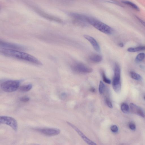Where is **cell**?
<instances>
[{"instance_id": "obj_1", "label": "cell", "mask_w": 145, "mask_h": 145, "mask_svg": "<svg viewBox=\"0 0 145 145\" xmlns=\"http://www.w3.org/2000/svg\"><path fill=\"white\" fill-rule=\"evenodd\" d=\"M0 52L6 57L22 60L38 65H42V63L36 58L30 54L15 50L1 48Z\"/></svg>"}, {"instance_id": "obj_2", "label": "cell", "mask_w": 145, "mask_h": 145, "mask_svg": "<svg viewBox=\"0 0 145 145\" xmlns=\"http://www.w3.org/2000/svg\"><path fill=\"white\" fill-rule=\"evenodd\" d=\"M86 21L88 23L102 33L107 35H110L113 32L114 30L111 27L92 17L87 16Z\"/></svg>"}, {"instance_id": "obj_3", "label": "cell", "mask_w": 145, "mask_h": 145, "mask_svg": "<svg viewBox=\"0 0 145 145\" xmlns=\"http://www.w3.org/2000/svg\"><path fill=\"white\" fill-rule=\"evenodd\" d=\"M112 87L115 92L119 93L121 89V70L120 66L117 63L115 64L114 73L112 80Z\"/></svg>"}, {"instance_id": "obj_4", "label": "cell", "mask_w": 145, "mask_h": 145, "mask_svg": "<svg viewBox=\"0 0 145 145\" xmlns=\"http://www.w3.org/2000/svg\"><path fill=\"white\" fill-rule=\"evenodd\" d=\"M20 81L9 80L4 81L1 84V87L4 91L11 92L16 91L20 86Z\"/></svg>"}, {"instance_id": "obj_5", "label": "cell", "mask_w": 145, "mask_h": 145, "mask_svg": "<svg viewBox=\"0 0 145 145\" xmlns=\"http://www.w3.org/2000/svg\"><path fill=\"white\" fill-rule=\"evenodd\" d=\"M71 69L74 72L81 73L87 74L93 72L92 69L86 65L81 63H76L72 65Z\"/></svg>"}, {"instance_id": "obj_6", "label": "cell", "mask_w": 145, "mask_h": 145, "mask_svg": "<svg viewBox=\"0 0 145 145\" xmlns=\"http://www.w3.org/2000/svg\"><path fill=\"white\" fill-rule=\"evenodd\" d=\"M0 123L9 125L14 130L17 131L18 130V123L15 119L11 117L1 116L0 118Z\"/></svg>"}, {"instance_id": "obj_7", "label": "cell", "mask_w": 145, "mask_h": 145, "mask_svg": "<svg viewBox=\"0 0 145 145\" xmlns=\"http://www.w3.org/2000/svg\"><path fill=\"white\" fill-rule=\"evenodd\" d=\"M69 15L73 19V21L78 24L82 25H85L86 23V18L87 16L84 15L71 13L69 14Z\"/></svg>"}, {"instance_id": "obj_8", "label": "cell", "mask_w": 145, "mask_h": 145, "mask_svg": "<svg viewBox=\"0 0 145 145\" xmlns=\"http://www.w3.org/2000/svg\"><path fill=\"white\" fill-rule=\"evenodd\" d=\"M36 131L45 135L53 136L57 135L60 132L59 129L52 128H44L37 129Z\"/></svg>"}, {"instance_id": "obj_9", "label": "cell", "mask_w": 145, "mask_h": 145, "mask_svg": "<svg viewBox=\"0 0 145 145\" xmlns=\"http://www.w3.org/2000/svg\"><path fill=\"white\" fill-rule=\"evenodd\" d=\"M67 124L69 125H70L71 127L75 130L76 131L79 135L81 136L84 141L86 142V143L89 145H96V144L94 142H93L90 140L89 138L86 137V136L83 133H82V131L78 128L76 126H75L72 123L69 122H67Z\"/></svg>"}, {"instance_id": "obj_10", "label": "cell", "mask_w": 145, "mask_h": 145, "mask_svg": "<svg viewBox=\"0 0 145 145\" xmlns=\"http://www.w3.org/2000/svg\"><path fill=\"white\" fill-rule=\"evenodd\" d=\"M0 46L1 48H3L17 50H24L25 49L24 47L20 45L1 41L0 42Z\"/></svg>"}, {"instance_id": "obj_11", "label": "cell", "mask_w": 145, "mask_h": 145, "mask_svg": "<svg viewBox=\"0 0 145 145\" xmlns=\"http://www.w3.org/2000/svg\"><path fill=\"white\" fill-rule=\"evenodd\" d=\"M130 107L132 113L141 116L142 117H145V115L143 111L141 108L137 105L133 103H131L130 104Z\"/></svg>"}, {"instance_id": "obj_12", "label": "cell", "mask_w": 145, "mask_h": 145, "mask_svg": "<svg viewBox=\"0 0 145 145\" xmlns=\"http://www.w3.org/2000/svg\"><path fill=\"white\" fill-rule=\"evenodd\" d=\"M84 37L90 42L95 50L98 52H100V47L98 42L93 38L87 35H84Z\"/></svg>"}, {"instance_id": "obj_13", "label": "cell", "mask_w": 145, "mask_h": 145, "mask_svg": "<svg viewBox=\"0 0 145 145\" xmlns=\"http://www.w3.org/2000/svg\"><path fill=\"white\" fill-rule=\"evenodd\" d=\"M91 62L94 63H97L100 62L102 59V56L98 54H93L89 58Z\"/></svg>"}, {"instance_id": "obj_14", "label": "cell", "mask_w": 145, "mask_h": 145, "mask_svg": "<svg viewBox=\"0 0 145 145\" xmlns=\"http://www.w3.org/2000/svg\"><path fill=\"white\" fill-rule=\"evenodd\" d=\"M143 51H145V46H140L134 48L130 47L127 49V51L129 52H135Z\"/></svg>"}, {"instance_id": "obj_15", "label": "cell", "mask_w": 145, "mask_h": 145, "mask_svg": "<svg viewBox=\"0 0 145 145\" xmlns=\"http://www.w3.org/2000/svg\"><path fill=\"white\" fill-rule=\"evenodd\" d=\"M122 3L126 5H128L129 7H130L131 8L133 9V10H134L137 11H139L140 9L138 6L135 5V4L131 2L126 1H122Z\"/></svg>"}, {"instance_id": "obj_16", "label": "cell", "mask_w": 145, "mask_h": 145, "mask_svg": "<svg viewBox=\"0 0 145 145\" xmlns=\"http://www.w3.org/2000/svg\"><path fill=\"white\" fill-rule=\"evenodd\" d=\"M32 87H33V85L32 84H29L21 86L20 88V90L22 91L27 92L31 90Z\"/></svg>"}, {"instance_id": "obj_17", "label": "cell", "mask_w": 145, "mask_h": 145, "mask_svg": "<svg viewBox=\"0 0 145 145\" xmlns=\"http://www.w3.org/2000/svg\"><path fill=\"white\" fill-rule=\"evenodd\" d=\"M130 73L131 78L137 81H141L142 80L141 76L134 71H131Z\"/></svg>"}, {"instance_id": "obj_18", "label": "cell", "mask_w": 145, "mask_h": 145, "mask_svg": "<svg viewBox=\"0 0 145 145\" xmlns=\"http://www.w3.org/2000/svg\"><path fill=\"white\" fill-rule=\"evenodd\" d=\"M121 109L122 111L125 113H128L129 112V107L127 104L123 103L121 106Z\"/></svg>"}, {"instance_id": "obj_19", "label": "cell", "mask_w": 145, "mask_h": 145, "mask_svg": "<svg viewBox=\"0 0 145 145\" xmlns=\"http://www.w3.org/2000/svg\"><path fill=\"white\" fill-rule=\"evenodd\" d=\"M145 58V54L144 53H141L138 54L135 58V60L137 62H141Z\"/></svg>"}, {"instance_id": "obj_20", "label": "cell", "mask_w": 145, "mask_h": 145, "mask_svg": "<svg viewBox=\"0 0 145 145\" xmlns=\"http://www.w3.org/2000/svg\"><path fill=\"white\" fill-rule=\"evenodd\" d=\"M105 88V85L103 82L102 81H100L99 83V93L100 94L103 93L104 91Z\"/></svg>"}, {"instance_id": "obj_21", "label": "cell", "mask_w": 145, "mask_h": 145, "mask_svg": "<svg viewBox=\"0 0 145 145\" xmlns=\"http://www.w3.org/2000/svg\"><path fill=\"white\" fill-rule=\"evenodd\" d=\"M101 74L102 75L103 80L104 82H105V83L108 84L111 83V80L109 79H108L106 76L105 73L103 72V71L101 73Z\"/></svg>"}, {"instance_id": "obj_22", "label": "cell", "mask_w": 145, "mask_h": 145, "mask_svg": "<svg viewBox=\"0 0 145 145\" xmlns=\"http://www.w3.org/2000/svg\"><path fill=\"white\" fill-rule=\"evenodd\" d=\"M111 130L114 133H116L118 131V127L116 125H112L110 127Z\"/></svg>"}, {"instance_id": "obj_23", "label": "cell", "mask_w": 145, "mask_h": 145, "mask_svg": "<svg viewBox=\"0 0 145 145\" xmlns=\"http://www.w3.org/2000/svg\"><path fill=\"white\" fill-rule=\"evenodd\" d=\"M30 99L27 96H24L20 99V101L23 102H27L30 100Z\"/></svg>"}, {"instance_id": "obj_24", "label": "cell", "mask_w": 145, "mask_h": 145, "mask_svg": "<svg viewBox=\"0 0 145 145\" xmlns=\"http://www.w3.org/2000/svg\"><path fill=\"white\" fill-rule=\"evenodd\" d=\"M96 1L105 2V3H109L114 4H116L117 3L114 0H96Z\"/></svg>"}, {"instance_id": "obj_25", "label": "cell", "mask_w": 145, "mask_h": 145, "mask_svg": "<svg viewBox=\"0 0 145 145\" xmlns=\"http://www.w3.org/2000/svg\"><path fill=\"white\" fill-rule=\"evenodd\" d=\"M106 103L108 107L110 108H112V105L111 101H110L109 99L107 98L106 99Z\"/></svg>"}, {"instance_id": "obj_26", "label": "cell", "mask_w": 145, "mask_h": 145, "mask_svg": "<svg viewBox=\"0 0 145 145\" xmlns=\"http://www.w3.org/2000/svg\"><path fill=\"white\" fill-rule=\"evenodd\" d=\"M129 128L132 130H134L136 129V126L133 123H131L129 124Z\"/></svg>"}, {"instance_id": "obj_27", "label": "cell", "mask_w": 145, "mask_h": 145, "mask_svg": "<svg viewBox=\"0 0 145 145\" xmlns=\"http://www.w3.org/2000/svg\"><path fill=\"white\" fill-rule=\"evenodd\" d=\"M66 95L65 93H63L61 95V98H65L66 97Z\"/></svg>"}, {"instance_id": "obj_28", "label": "cell", "mask_w": 145, "mask_h": 145, "mask_svg": "<svg viewBox=\"0 0 145 145\" xmlns=\"http://www.w3.org/2000/svg\"><path fill=\"white\" fill-rule=\"evenodd\" d=\"M63 1L65 2H71L74 1V0H60Z\"/></svg>"}, {"instance_id": "obj_29", "label": "cell", "mask_w": 145, "mask_h": 145, "mask_svg": "<svg viewBox=\"0 0 145 145\" xmlns=\"http://www.w3.org/2000/svg\"><path fill=\"white\" fill-rule=\"evenodd\" d=\"M119 45L121 47H123L124 46V45L122 43H120Z\"/></svg>"}, {"instance_id": "obj_30", "label": "cell", "mask_w": 145, "mask_h": 145, "mask_svg": "<svg viewBox=\"0 0 145 145\" xmlns=\"http://www.w3.org/2000/svg\"><path fill=\"white\" fill-rule=\"evenodd\" d=\"M90 91L92 92H94L95 91V89L94 88H91Z\"/></svg>"}, {"instance_id": "obj_31", "label": "cell", "mask_w": 145, "mask_h": 145, "mask_svg": "<svg viewBox=\"0 0 145 145\" xmlns=\"http://www.w3.org/2000/svg\"><path fill=\"white\" fill-rule=\"evenodd\" d=\"M144 99H145V96H144Z\"/></svg>"}]
</instances>
